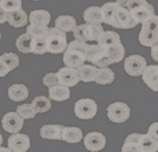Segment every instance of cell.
<instances>
[{
    "label": "cell",
    "instance_id": "cell-44",
    "mask_svg": "<svg viewBox=\"0 0 158 152\" xmlns=\"http://www.w3.org/2000/svg\"><path fill=\"white\" fill-rule=\"evenodd\" d=\"M33 1H42V0H33Z\"/></svg>",
    "mask_w": 158,
    "mask_h": 152
},
{
    "label": "cell",
    "instance_id": "cell-14",
    "mask_svg": "<svg viewBox=\"0 0 158 152\" xmlns=\"http://www.w3.org/2000/svg\"><path fill=\"white\" fill-rule=\"evenodd\" d=\"M63 130L62 124H45L40 128V137L49 141H61Z\"/></svg>",
    "mask_w": 158,
    "mask_h": 152
},
{
    "label": "cell",
    "instance_id": "cell-16",
    "mask_svg": "<svg viewBox=\"0 0 158 152\" xmlns=\"http://www.w3.org/2000/svg\"><path fill=\"white\" fill-rule=\"evenodd\" d=\"M7 96L13 102H23L26 98H28L29 90L25 84L15 83L8 87L7 89Z\"/></svg>",
    "mask_w": 158,
    "mask_h": 152
},
{
    "label": "cell",
    "instance_id": "cell-39",
    "mask_svg": "<svg viewBox=\"0 0 158 152\" xmlns=\"http://www.w3.org/2000/svg\"><path fill=\"white\" fill-rule=\"evenodd\" d=\"M142 28L152 31V32L158 34V15L153 14L152 17H150L149 19H147L144 23H142Z\"/></svg>",
    "mask_w": 158,
    "mask_h": 152
},
{
    "label": "cell",
    "instance_id": "cell-42",
    "mask_svg": "<svg viewBox=\"0 0 158 152\" xmlns=\"http://www.w3.org/2000/svg\"><path fill=\"white\" fill-rule=\"evenodd\" d=\"M7 15H8V13H6L5 11H1L0 10V23H4L7 21Z\"/></svg>",
    "mask_w": 158,
    "mask_h": 152
},
{
    "label": "cell",
    "instance_id": "cell-40",
    "mask_svg": "<svg viewBox=\"0 0 158 152\" xmlns=\"http://www.w3.org/2000/svg\"><path fill=\"white\" fill-rule=\"evenodd\" d=\"M148 135H150L153 139H156L158 142V122L150 124V126L148 129Z\"/></svg>",
    "mask_w": 158,
    "mask_h": 152
},
{
    "label": "cell",
    "instance_id": "cell-4",
    "mask_svg": "<svg viewBox=\"0 0 158 152\" xmlns=\"http://www.w3.org/2000/svg\"><path fill=\"white\" fill-rule=\"evenodd\" d=\"M87 62L98 68H106L113 64L107 49L101 45H98L97 42L89 45L88 53H87Z\"/></svg>",
    "mask_w": 158,
    "mask_h": 152
},
{
    "label": "cell",
    "instance_id": "cell-12",
    "mask_svg": "<svg viewBox=\"0 0 158 152\" xmlns=\"http://www.w3.org/2000/svg\"><path fill=\"white\" fill-rule=\"evenodd\" d=\"M57 75H59L60 84L68 87V88H72V87L77 85L79 82L81 81L79 77L77 69H74V68H68V67L60 68L59 72H57Z\"/></svg>",
    "mask_w": 158,
    "mask_h": 152
},
{
    "label": "cell",
    "instance_id": "cell-34",
    "mask_svg": "<svg viewBox=\"0 0 158 152\" xmlns=\"http://www.w3.org/2000/svg\"><path fill=\"white\" fill-rule=\"evenodd\" d=\"M17 113L23 117V119H32L34 118L36 115H38V111L35 110V108L33 107V104H21V105H18L17 108Z\"/></svg>",
    "mask_w": 158,
    "mask_h": 152
},
{
    "label": "cell",
    "instance_id": "cell-20",
    "mask_svg": "<svg viewBox=\"0 0 158 152\" xmlns=\"http://www.w3.org/2000/svg\"><path fill=\"white\" fill-rule=\"evenodd\" d=\"M83 20L85 23H95L102 25L103 23V15H102V8L98 6H89L83 12Z\"/></svg>",
    "mask_w": 158,
    "mask_h": 152
},
{
    "label": "cell",
    "instance_id": "cell-41",
    "mask_svg": "<svg viewBox=\"0 0 158 152\" xmlns=\"http://www.w3.org/2000/svg\"><path fill=\"white\" fill-rule=\"evenodd\" d=\"M151 57L156 62H158V43L151 48Z\"/></svg>",
    "mask_w": 158,
    "mask_h": 152
},
{
    "label": "cell",
    "instance_id": "cell-8",
    "mask_svg": "<svg viewBox=\"0 0 158 152\" xmlns=\"http://www.w3.org/2000/svg\"><path fill=\"white\" fill-rule=\"evenodd\" d=\"M23 122L25 119L17 113V111H10L4 115L1 119V125L2 129L8 134H19L23 128Z\"/></svg>",
    "mask_w": 158,
    "mask_h": 152
},
{
    "label": "cell",
    "instance_id": "cell-33",
    "mask_svg": "<svg viewBox=\"0 0 158 152\" xmlns=\"http://www.w3.org/2000/svg\"><path fill=\"white\" fill-rule=\"evenodd\" d=\"M48 32H49V27L32 25V23L27 25V31H26V33H28L34 39H46V36L48 35Z\"/></svg>",
    "mask_w": 158,
    "mask_h": 152
},
{
    "label": "cell",
    "instance_id": "cell-2",
    "mask_svg": "<svg viewBox=\"0 0 158 152\" xmlns=\"http://www.w3.org/2000/svg\"><path fill=\"white\" fill-rule=\"evenodd\" d=\"M47 51L51 54H61L64 53L68 47L67 33L56 27H49L48 35L46 36Z\"/></svg>",
    "mask_w": 158,
    "mask_h": 152
},
{
    "label": "cell",
    "instance_id": "cell-11",
    "mask_svg": "<svg viewBox=\"0 0 158 152\" xmlns=\"http://www.w3.org/2000/svg\"><path fill=\"white\" fill-rule=\"evenodd\" d=\"M7 147L13 152H27L31 147V139L25 134H14L8 137Z\"/></svg>",
    "mask_w": 158,
    "mask_h": 152
},
{
    "label": "cell",
    "instance_id": "cell-21",
    "mask_svg": "<svg viewBox=\"0 0 158 152\" xmlns=\"http://www.w3.org/2000/svg\"><path fill=\"white\" fill-rule=\"evenodd\" d=\"M49 23H51V13L46 10H34L29 14V23L32 25L48 27Z\"/></svg>",
    "mask_w": 158,
    "mask_h": 152
},
{
    "label": "cell",
    "instance_id": "cell-37",
    "mask_svg": "<svg viewBox=\"0 0 158 152\" xmlns=\"http://www.w3.org/2000/svg\"><path fill=\"white\" fill-rule=\"evenodd\" d=\"M32 53H33V54H36V55H44L46 53H48L46 39H34L33 51H32Z\"/></svg>",
    "mask_w": 158,
    "mask_h": 152
},
{
    "label": "cell",
    "instance_id": "cell-25",
    "mask_svg": "<svg viewBox=\"0 0 158 152\" xmlns=\"http://www.w3.org/2000/svg\"><path fill=\"white\" fill-rule=\"evenodd\" d=\"M138 144L143 152H158V142L148 134H138Z\"/></svg>",
    "mask_w": 158,
    "mask_h": 152
},
{
    "label": "cell",
    "instance_id": "cell-7",
    "mask_svg": "<svg viewBox=\"0 0 158 152\" xmlns=\"http://www.w3.org/2000/svg\"><path fill=\"white\" fill-rule=\"evenodd\" d=\"M148 67L147 60L142 55L134 54L124 59V70L129 76L138 77L142 76Z\"/></svg>",
    "mask_w": 158,
    "mask_h": 152
},
{
    "label": "cell",
    "instance_id": "cell-5",
    "mask_svg": "<svg viewBox=\"0 0 158 152\" xmlns=\"http://www.w3.org/2000/svg\"><path fill=\"white\" fill-rule=\"evenodd\" d=\"M130 116H131L130 107L124 102H114L107 108V117L113 123H124L129 121Z\"/></svg>",
    "mask_w": 158,
    "mask_h": 152
},
{
    "label": "cell",
    "instance_id": "cell-17",
    "mask_svg": "<svg viewBox=\"0 0 158 152\" xmlns=\"http://www.w3.org/2000/svg\"><path fill=\"white\" fill-rule=\"evenodd\" d=\"M28 21L29 15H27V13L23 11V8L10 12L7 15V23L14 28H21L23 26H26Z\"/></svg>",
    "mask_w": 158,
    "mask_h": 152
},
{
    "label": "cell",
    "instance_id": "cell-10",
    "mask_svg": "<svg viewBox=\"0 0 158 152\" xmlns=\"http://www.w3.org/2000/svg\"><path fill=\"white\" fill-rule=\"evenodd\" d=\"M137 23L134 21V19L131 17V13L129 10H127L124 7L118 6L116 14H115V20H114V28L119 29H131L135 28Z\"/></svg>",
    "mask_w": 158,
    "mask_h": 152
},
{
    "label": "cell",
    "instance_id": "cell-38",
    "mask_svg": "<svg viewBox=\"0 0 158 152\" xmlns=\"http://www.w3.org/2000/svg\"><path fill=\"white\" fill-rule=\"evenodd\" d=\"M42 83L45 87H47L48 89H51L55 85L60 84V81H59V75L57 73H48L46 74L42 79Z\"/></svg>",
    "mask_w": 158,
    "mask_h": 152
},
{
    "label": "cell",
    "instance_id": "cell-6",
    "mask_svg": "<svg viewBox=\"0 0 158 152\" xmlns=\"http://www.w3.org/2000/svg\"><path fill=\"white\" fill-rule=\"evenodd\" d=\"M74 113L79 119H93L97 113V103L93 98H80L74 104Z\"/></svg>",
    "mask_w": 158,
    "mask_h": 152
},
{
    "label": "cell",
    "instance_id": "cell-19",
    "mask_svg": "<svg viewBox=\"0 0 158 152\" xmlns=\"http://www.w3.org/2000/svg\"><path fill=\"white\" fill-rule=\"evenodd\" d=\"M85 138L82 130L77 126H64L61 141L68 144H76Z\"/></svg>",
    "mask_w": 158,
    "mask_h": 152
},
{
    "label": "cell",
    "instance_id": "cell-32",
    "mask_svg": "<svg viewBox=\"0 0 158 152\" xmlns=\"http://www.w3.org/2000/svg\"><path fill=\"white\" fill-rule=\"evenodd\" d=\"M52 100L49 97L46 96H36L35 98H33L32 104L35 108V110L38 111V113H45L47 111H49L52 108Z\"/></svg>",
    "mask_w": 158,
    "mask_h": 152
},
{
    "label": "cell",
    "instance_id": "cell-35",
    "mask_svg": "<svg viewBox=\"0 0 158 152\" xmlns=\"http://www.w3.org/2000/svg\"><path fill=\"white\" fill-rule=\"evenodd\" d=\"M21 6H23L21 0H0V10L5 11L6 13L20 10Z\"/></svg>",
    "mask_w": 158,
    "mask_h": 152
},
{
    "label": "cell",
    "instance_id": "cell-36",
    "mask_svg": "<svg viewBox=\"0 0 158 152\" xmlns=\"http://www.w3.org/2000/svg\"><path fill=\"white\" fill-rule=\"evenodd\" d=\"M116 4L131 12L138 7H141V6L148 4V1L147 0H116Z\"/></svg>",
    "mask_w": 158,
    "mask_h": 152
},
{
    "label": "cell",
    "instance_id": "cell-3",
    "mask_svg": "<svg viewBox=\"0 0 158 152\" xmlns=\"http://www.w3.org/2000/svg\"><path fill=\"white\" fill-rule=\"evenodd\" d=\"M104 29L102 25H95V23H82L79 25L76 29L73 32L74 39L87 43H95L100 39Z\"/></svg>",
    "mask_w": 158,
    "mask_h": 152
},
{
    "label": "cell",
    "instance_id": "cell-29",
    "mask_svg": "<svg viewBox=\"0 0 158 152\" xmlns=\"http://www.w3.org/2000/svg\"><path fill=\"white\" fill-rule=\"evenodd\" d=\"M97 43L103 47H109V46L119 45L122 42H121V36L118 33L113 32V31H104L103 34L100 36V39L97 40Z\"/></svg>",
    "mask_w": 158,
    "mask_h": 152
},
{
    "label": "cell",
    "instance_id": "cell-43",
    "mask_svg": "<svg viewBox=\"0 0 158 152\" xmlns=\"http://www.w3.org/2000/svg\"><path fill=\"white\" fill-rule=\"evenodd\" d=\"M0 152H13L10 149V147H5V146H1V149H0Z\"/></svg>",
    "mask_w": 158,
    "mask_h": 152
},
{
    "label": "cell",
    "instance_id": "cell-24",
    "mask_svg": "<svg viewBox=\"0 0 158 152\" xmlns=\"http://www.w3.org/2000/svg\"><path fill=\"white\" fill-rule=\"evenodd\" d=\"M98 72V67H96L94 64H83L77 69V73H79V77L82 82H95L96 75Z\"/></svg>",
    "mask_w": 158,
    "mask_h": 152
},
{
    "label": "cell",
    "instance_id": "cell-13",
    "mask_svg": "<svg viewBox=\"0 0 158 152\" xmlns=\"http://www.w3.org/2000/svg\"><path fill=\"white\" fill-rule=\"evenodd\" d=\"M20 64V59L14 53H5L0 56V76L4 77Z\"/></svg>",
    "mask_w": 158,
    "mask_h": 152
},
{
    "label": "cell",
    "instance_id": "cell-1",
    "mask_svg": "<svg viewBox=\"0 0 158 152\" xmlns=\"http://www.w3.org/2000/svg\"><path fill=\"white\" fill-rule=\"evenodd\" d=\"M90 43L73 40L68 43L66 51L63 53V64L64 67L79 69L81 66L85 64L87 62V53Z\"/></svg>",
    "mask_w": 158,
    "mask_h": 152
},
{
    "label": "cell",
    "instance_id": "cell-18",
    "mask_svg": "<svg viewBox=\"0 0 158 152\" xmlns=\"http://www.w3.org/2000/svg\"><path fill=\"white\" fill-rule=\"evenodd\" d=\"M130 13H131V17L134 19V21L138 25V23H143L150 17H152L153 14H155V8H153V6L151 4L148 2L145 5H143L141 7L134 10V11H131Z\"/></svg>",
    "mask_w": 158,
    "mask_h": 152
},
{
    "label": "cell",
    "instance_id": "cell-27",
    "mask_svg": "<svg viewBox=\"0 0 158 152\" xmlns=\"http://www.w3.org/2000/svg\"><path fill=\"white\" fill-rule=\"evenodd\" d=\"M102 8V15H103V23L109 25V26H114V20H115V14L118 8V5L115 2H106L104 5L101 7Z\"/></svg>",
    "mask_w": 158,
    "mask_h": 152
},
{
    "label": "cell",
    "instance_id": "cell-9",
    "mask_svg": "<svg viewBox=\"0 0 158 152\" xmlns=\"http://www.w3.org/2000/svg\"><path fill=\"white\" fill-rule=\"evenodd\" d=\"M107 144V138L102 132L98 131H91L87 134L83 138V145L90 152H100L102 151Z\"/></svg>",
    "mask_w": 158,
    "mask_h": 152
},
{
    "label": "cell",
    "instance_id": "cell-31",
    "mask_svg": "<svg viewBox=\"0 0 158 152\" xmlns=\"http://www.w3.org/2000/svg\"><path fill=\"white\" fill-rule=\"evenodd\" d=\"M137 136L138 134H130L129 136H127L124 143L121 147V152H143L138 144Z\"/></svg>",
    "mask_w": 158,
    "mask_h": 152
},
{
    "label": "cell",
    "instance_id": "cell-22",
    "mask_svg": "<svg viewBox=\"0 0 158 152\" xmlns=\"http://www.w3.org/2000/svg\"><path fill=\"white\" fill-rule=\"evenodd\" d=\"M79 25L76 23V19L72 15H60L55 20V26L56 28L63 31L64 33L68 32H74Z\"/></svg>",
    "mask_w": 158,
    "mask_h": 152
},
{
    "label": "cell",
    "instance_id": "cell-15",
    "mask_svg": "<svg viewBox=\"0 0 158 152\" xmlns=\"http://www.w3.org/2000/svg\"><path fill=\"white\" fill-rule=\"evenodd\" d=\"M142 79L149 89L158 92V64L148 66L144 74L142 75Z\"/></svg>",
    "mask_w": 158,
    "mask_h": 152
},
{
    "label": "cell",
    "instance_id": "cell-28",
    "mask_svg": "<svg viewBox=\"0 0 158 152\" xmlns=\"http://www.w3.org/2000/svg\"><path fill=\"white\" fill-rule=\"evenodd\" d=\"M138 42L144 47H150L152 48L153 46L158 43V34L149 31V29H141V32L138 34Z\"/></svg>",
    "mask_w": 158,
    "mask_h": 152
},
{
    "label": "cell",
    "instance_id": "cell-23",
    "mask_svg": "<svg viewBox=\"0 0 158 152\" xmlns=\"http://www.w3.org/2000/svg\"><path fill=\"white\" fill-rule=\"evenodd\" d=\"M48 96L52 101L55 102H63L67 101L70 97V88L64 87L62 84H59L48 89Z\"/></svg>",
    "mask_w": 158,
    "mask_h": 152
},
{
    "label": "cell",
    "instance_id": "cell-26",
    "mask_svg": "<svg viewBox=\"0 0 158 152\" xmlns=\"http://www.w3.org/2000/svg\"><path fill=\"white\" fill-rule=\"evenodd\" d=\"M33 36H31L28 33H25L18 36L17 41H15V46H17L18 51L20 53L28 54V53H32V51H33Z\"/></svg>",
    "mask_w": 158,
    "mask_h": 152
},
{
    "label": "cell",
    "instance_id": "cell-30",
    "mask_svg": "<svg viewBox=\"0 0 158 152\" xmlns=\"http://www.w3.org/2000/svg\"><path fill=\"white\" fill-rule=\"evenodd\" d=\"M115 80V73L113 69L110 68H98V72L96 75L95 82L100 85H107L111 84Z\"/></svg>",
    "mask_w": 158,
    "mask_h": 152
}]
</instances>
